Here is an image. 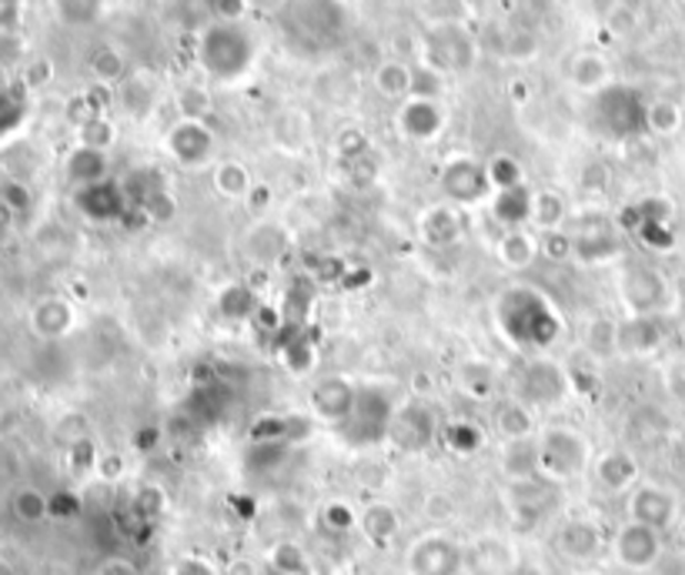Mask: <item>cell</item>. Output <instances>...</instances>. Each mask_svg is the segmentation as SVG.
<instances>
[{
  "instance_id": "cell-1",
  "label": "cell",
  "mask_w": 685,
  "mask_h": 575,
  "mask_svg": "<svg viewBox=\"0 0 685 575\" xmlns=\"http://www.w3.org/2000/svg\"><path fill=\"white\" fill-rule=\"evenodd\" d=\"M495 325L501 331V338H508L511 348L519 351H549L559 338H562V311L559 305L532 288V285H508L495 305H491Z\"/></svg>"
},
{
  "instance_id": "cell-2",
  "label": "cell",
  "mask_w": 685,
  "mask_h": 575,
  "mask_svg": "<svg viewBox=\"0 0 685 575\" xmlns=\"http://www.w3.org/2000/svg\"><path fill=\"white\" fill-rule=\"evenodd\" d=\"M398 405H402V399L395 396V389L365 381V386H359L355 409H352L349 422L338 429L341 442L352 445V449L385 445L392 439V422H395Z\"/></svg>"
},
{
  "instance_id": "cell-3",
  "label": "cell",
  "mask_w": 685,
  "mask_h": 575,
  "mask_svg": "<svg viewBox=\"0 0 685 575\" xmlns=\"http://www.w3.org/2000/svg\"><path fill=\"white\" fill-rule=\"evenodd\" d=\"M592 465V442L569 429V425H549L539 435V475L556 482H575L579 475H585V469Z\"/></svg>"
},
{
  "instance_id": "cell-4",
  "label": "cell",
  "mask_w": 685,
  "mask_h": 575,
  "mask_svg": "<svg viewBox=\"0 0 685 575\" xmlns=\"http://www.w3.org/2000/svg\"><path fill=\"white\" fill-rule=\"evenodd\" d=\"M575 392L569 368L552 358H529L511 381V399L526 402L529 409H549Z\"/></svg>"
},
{
  "instance_id": "cell-5",
  "label": "cell",
  "mask_w": 685,
  "mask_h": 575,
  "mask_svg": "<svg viewBox=\"0 0 685 575\" xmlns=\"http://www.w3.org/2000/svg\"><path fill=\"white\" fill-rule=\"evenodd\" d=\"M619 298L625 305L629 315H655L662 318V311L672 301V288L668 278L645 265V261H629L619 268Z\"/></svg>"
},
{
  "instance_id": "cell-6",
  "label": "cell",
  "mask_w": 685,
  "mask_h": 575,
  "mask_svg": "<svg viewBox=\"0 0 685 575\" xmlns=\"http://www.w3.org/2000/svg\"><path fill=\"white\" fill-rule=\"evenodd\" d=\"M355 396H359V381H352L345 374H324L308 392V415L318 425L338 432L355 409Z\"/></svg>"
},
{
  "instance_id": "cell-7",
  "label": "cell",
  "mask_w": 685,
  "mask_h": 575,
  "mask_svg": "<svg viewBox=\"0 0 685 575\" xmlns=\"http://www.w3.org/2000/svg\"><path fill=\"white\" fill-rule=\"evenodd\" d=\"M408 575H461L465 572V545L442 532H428L408 548Z\"/></svg>"
},
{
  "instance_id": "cell-8",
  "label": "cell",
  "mask_w": 685,
  "mask_h": 575,
  "mask_svg": "<svg viewBox=\"0 0 685 575\" xmlns=\"http://www.w3.org/2000/svg\"><path fill=\"white\" fill-rule=\"evenodd\" d=\"M201 64L215 78H238L251 64V41L238 28H211L201 38Z\"/></svg>"
},
{
  "instance_id": "cell-9",
  "label": "cell",
  "mask_w": 685,
  "mask_h": 575,
  "mask_svg": "<svg viewBox=\"0 0 685 575\" xmlns=\"http://www.w3.org/2000/svg\"><path fill=\"white\" fill-rule=\"evenodd\" d=\"M435 435H438L435 409L418 396L402 399V405L395 412V422H392V439L388 442H395L405 452H422L435 442Z\"/></svg>"
},
{
  "instance_id": "cell-10",
  "label": "cell",
  "mask_w": 685,
  "mask_h": 575,
  "mask_svg": "<svg viewBox=\"0 0 685 575\" xmlns=\"http://www.w3.org/2000/svg\"><path fill=\"white\" fill-rule=\"evenodd\" d=\"M612 552H615V562L622 568L645 572L662 555V532L648 528V525H639V522H625L612 538Z\"/></svg>"
},
{
  "instance_id": "cell-11",
  "label": "cell",
  "mask_w": 685,
  "mask_h": 575,
  "mask_svg": "<svg viewBox=\"0 0 685 575\" xmlns=\"http://www.w3.org/2000/svg\"><path fill=\"white\" fill-rule=\"evenodd\" d=\"M599 114H602V124L609 134L615 137H629L635 131H642L648 124V111L642 107L639 94L635 91H625V88H612L599 97Z\"/></svg>"
},
{
  "instance_id": "cell-12",
  "label": "cell",
  "mask_w": 685,
  "mask_h": 575,
  "mask_svg": "<svg viewBox=\"0 0 685 575\" xmlns=\"http://www.w3.org/2000/svg\"><path fill=\"white\" fill-rule=\"evenodd\" d=\"M678 515V502L668 489L642 482L629 492V522L648 525V528H668Z\"/></svg>"
},
{
  "instance_id": "cell-13",
  "label": "cell",
  "mask_w": 685,
  "mask_h": 575,
  "mask_svg": "<svg viewBox=\"0 0 685 575\" xmlns=\"http://www.w3.org/2000/svg\"><path fill=\"white\" fill-rule=\"evenodd\" d=\"M442 187H445V198L452 205H478L488 198V191H491V177L485 167L471 164V161H455L445 167L442 174Z\"/></svg>"
},
{
  "instance_id": "cell-14",
  "label": "cell",
  "mask_w": 685,
  "mask_h": 575,
  "mask_svg": "<svg viewBox=\"0 0 685 575\" xmlns=\"http://www.w3.org/2000/svg\"><path fill=\"white\" fill-rule=\"evenodd\" d=\"M519 568L516 548L498 535H481L465 548V572L468 575H511Z\"/></svg>"
},
{
  "instance_id": "cell-15",
  "label": "cell",
  "mask_w": 685,
  "mask_h": 575,
  "mask_svg": "<svg viewBox=\"0 0 685 575\" xmlns=\"http://www.w3.org/2000/svg\"><path fill=\"white\" fill-rule=\"evenodd\" d=\"M662 341H665V328H662V318L655 315H629L619 321V355L645 358L658 351Z\"/></svg>"
},
{
  "instance_id": "cell-16",
  "label": "cell",
  "mask_w": 685,
  "mask_h": 575,
  "mask_svg": "<svg viewBox=\"0 0 685 575\" xmlns=\"http://www.w3.org/2000/svg\"><path fill=\"white\" fill-rule=\"evenodd\" d=\"M495 258L508 271H529L542 258V238L532 228L501 232V238L495 242Z\"/></svg>"
},
{
  "instance_id": "cell-17",
  "label": "cell",
  "mask_w": 685,
  "mask_h": 575,
  "mask_svg": "<svg viewBox=\"0 0 685 575\" xmlns=\"http://www.w3.org/2000/svg\"><path fill=\"white\" fill-rule=\"evenodd\" d=\"M602 545H605V538H602L599 525L589 522V518H569V522H562L559 532H556V548H559L565 558H575V562L595 558V555L602 552Z\"/></svg>"
},
{
  "instance_id": "cell-18",
  "label": "cell",
  "mask_w": 685,
  "mask_h": 575,
  "mask_svg": "<svg viewBox=\"0 0 685 575\" xmlns=\"http://www.w3.org/2000/svg\"><path fill=\"white\" fill-rule=\"evenodd\" d=\"M532 202L536 195L526 184L516 187H501L495 202H491V218L505 228V232H516V228H532Z\"/></svg>"
},
{
  "instance_id": "cell-19",
  "label": "cell",
  "mask_w": 685,
  "mask_h": 575,
  "mask_svg": "<svg viewBox=\"0 0 685 575\" xmlns=\"http://www.w3.org/2000/svg\"><path fill=\"white\" fill-rule=\"evenodd\" d=\"M595 479L605 492H632L639 485V459L625 449H612L595 462Z\"/></svg>"
},
{
  "instance_id": "cell-20",
  "label": "cell",
  "mask_w": 685,
  "mask_h": 575,
  "mask_svg": "<svg viewBox=\"0 0 685 575\" xmlns=\"http://www.w3.org/2000/svg\"><path fill=\"white\" fill-rule=\"evenodd\" d=\"M81 212L91 218V222H117L124 212H127V198L117 184H84L81 191Z\"/></svg>"
},
{
  "instance_id": "cell-21",
  "label": "cell",
  "mask_w": 685,
  "mask_h": 575,
  "mask_svg": "<svg viewBox=\"0 0 685 575\" xmlns=\"http://www.w3.org/2000/svg\"><path fill=\"white\" fill-rule=\"evenodd\" d=\"M622 258V245L612 232H575L572 235V261L579 265H609Z\"/></svg>"
},
{
  "instance_id": "cell-22",
  "label": "cell",
  "mask_w": 685,
  "mask_h": 575,
  "mask_svg": "<svg viewBox=\"0 0 685 575\" xmlns=\"http://www.w3.org/2000/svg\"><path fill=\"white\" fill-rule=\"evenodd\" d=\"M288 245L291 238L284 235V228L278 225H255L245 238V255L255 261V265H274L288 255Z\"/></svg>"
},
{
  "instance_id": "cell-23",
  "label": "cell",
  "mask_w": 685,
  "mask_h": 575,
  "mask_svg": "<svg viewBox=\"0 0 685 575\" xmlns=\"http://www.w3.org/2000/svg\"><path fill=\"white\" fill-rule=\"evenodd\" d=\"M501 472L508 482H526L539 475V435L536 439H516L501 449Z\"/></svg>"
},
{
  "instance_id": "cell-24",
  "label": "cell",
  "mask_w": 685,
  "mask_h": 575,
  "mask_svg": "<svg viewBox=\"0 0 685 575\" xmlns=\"http://www.w3.org/2000/svg\"><path fill=\"white\" fill-rule=\"evenodd\" d=\"M418 235L428 248L442 251V248H452L458 238H461V218L455 208H432L422 215V225H418Z\"/></svg>"
},
{
  "instance_id": "cell-25",
  "label": "cell",
  "mask_w": 685,
  "mask_h": 575,
  "mask_svg": "<svg viewBox=\"0 0 685 575\" xmlns=\"http://www.w3.org/2000/svg\"><path fill=\"white\" fill-rule=\"evenodd\" d=\"M359 525L365 532V538L372 545H392L398 528H402V518H398V509L388 505V502H372L362 515H359Z\"/></svg>"
},
{
  "instance_id": "cell-26",
  "label": "cell",
  "mask_w": 685,
  "mask_h": 575,
  "mask_svg": "<svg viewBox=\"0 0 685 575\" xmlns=\"http://www.w3.org/2000/svg\"><path fill=\"white\" fill-rule=\"evenodd\" d=\"M495 429L501 432L505 442H516V439H536V409H529L519 399H505V405L495 415Z\"/></svg>"
},
{
  "instance_id": "cell-27",
  "label": "cell",
  "mask_w": 685,
  "mask_h": 575,
  "mask_svg": "<svg viewBox=\"0 0 685 575\" xmlns=\"http://www.w3.org/2000/svg\"><path fill=\"white\" fill-rule=\"evenodd\" d=\"M498 368L491 361H465L458 368V389L468 396V399H478V402H488L495 392H498Z\"/></svg>"
},
{
  "instance_id": "cell-28",
  "label": "cell",
  "mask_w": 685,
  "mask_h": 575,
  "mask_svg": "<svg viewBox=\"0 0 685 575\" xmlns=\"http://www.w3.org/2000/svg\"><path fill=\"white\" fill-rule=\"evenodd\" d=\"M170 151H175V157L181 164H201L211 154V137L201 124L188 121L170 134Z\"/></svg>"
},
{
  "instance_id": "cell-29",
  "label": "cell",
  "mask_w": 685,
  "mask_h": 575,
  "mask_svg": "<svg viewBox=\"0 0 685 575\" xmlns=\"http://www.w3.org/2000/svg\"><path fill=\"white\" fill-rule=\"evenodd\" d=\"M582 348L599 358V361H609L612 355H619V321L599 315L585 325V335H582Z\"/></svg>"
},
{
  "instance_id": "cell-30",
  "label": "cell",
  "mask_w": 685,
  "mask_h": 575,
  "mask_svg": "<svg viewBox=\"0 0 685 575\" xmlns=\"http://www.w3.org/2000/svg\"><path fill=\"white\" fill-rule=\"evenodd\" d=\"M268 568L274 575H308L311 572V558L298 542H278L268 552Z\"/></svg>"
},
{
  "instance_id": "cell-31",
  "label": "cell",
  "mask_w": 685,
  "mask_h": 575,
  "mask_svg": "<svg viewBox=\"0 0 685 575\" xmlns=\"http://www.w3.org/2000/svg\"><path fill=\"white\" fill-rule=\"evenodd\" d=\"M218 311L225 318H251L261 311V298L248 285H228L218 298Z\"/></svg>"
},
{
  "instance_id": "cell-32",
  "label": "cell",
  "mask_w": 685,
  "mask_h": 575,
  "mask_svg": "<svg viewBox=\"0 0 685 575\" xmlns=\"http://www.w3.org/2000/svg\"><path fill=\"white\" fill-rule=\"evenodd\" d=\"M562 218H565V202L559 195H552V191H542V195H536V202H532V228L539 235L559 232Z\"/></svg>"
},
{
  "instance_id": "cell-33",
  "label": "cell",
  "mask_w": 685,
  "mask_h": 575,
  "mask_svg": "<svg viewBox=\"0 0 685 575\" xmlns=\"http://www.w3.org/2000/svg\"><path fill=\"white\" fill-rule=\"evenodd\" d=\"M402 124H405V134H412V137H435L438 134V124H442V117H438V111L428 104V101H415V104H408L405 107V114H402Z\"/></svg>"
},
{
  "instance_id": "cell-34",
  "label": "cell",
  "mask_w": 685,
  "mask_h": 575,
  "mask_svg": "<svg viewBox=\"0 0 685 575\" xmlns=\"http://www.w3.org/2000/svg\"><path fill=\"white\" fill-rule=\"evenodd\" d=\"M34 325H38V331L41 335H51V338H58V335H68L71 331V325H74V311L64 305V301H44L38 311H34Z\"/></svg>"
},
{
  "instance_id": "cell-35",
  "label": "cell",
  "mask_w": 685,
  "mask_h": 575,
  "mask_svg": "<svg viewBox=\"0 0 685 575\" xmlns=\"http://www.w3.org/2000/svg\"><path fill=\"white\" fill-rule=\"evenodd\" d=\"M635 235H639V242L648 245L652 251H668V248L675 245V235H672V228L665 225V215H662V212H658V215L642 212V218H639V225H635Z\"/></svg>"
},
{
  "instance_id": "cell-36",
  "label": "cell",
  "mask_w": 685,
  "mask_h": 575,
  "mask_svg": "<svg viewBox=\"0 0 685 575\" xmlns=\"http://www.w3.org/2000/svg\"><path fill=\"white\" fill-rule=\"evenodd\" d=\"M442 442L448 445V452H455V455H471V452H478L481 449V429L475 425V422H452V425H445L442 429Z\"/></svg>"
},
{
  "instance_id": "cell-37",
  "label": "cell",
  "mask_w": 685,
  "mask_h": 575,
  "mask_svg": "<svg viewBox=\"0 0 685 575\" xmlns=\"http://www.w3.org/2000/svg\"><path fill=\"white\" fill-rule=\"evenodd\" d=\"M215 187L221 191L225 198H248L251 195V177L241 164H221L215 171Z\"/></svg>"
},
{
  "instance_id": "cell-38",
  "label": "cell",
  "mask_w": 685,
  "mask_h": 575,
  "mask_svg": "<svg viewBox=\"0 0 685 575\" xmlns=\"http://www.w3.org/2000/svg\"><path fill=\"white\" fill-rule=\"evenodd\" d=\"M284 364H288V371H294V374L311 371V368H314V341L294 338V341L288 345V351H284Z\"/></svg>"
},
{
  "instance_id": "cell-39",
  "label": "cell",
  "mask_w": 685,
  "mask_h": 575,
  "mask_svg": "<svg viewBox=\"0 0 685 575\" xmlns=\"http://www.w3.org/2000/svg\"><path fill=\"white\" fill-rule=\"evenodd\" d=\"M14 509H18V515L24 518V522H41L48 512H51V502L41 495V492H34V489H24L18 499H14Z\"/></svg>"
},
{
  "instance_id": "cell-40",
  "label": "cell",
  "mask_w": 685,
  "mask_h": 575,
  "mask_svg": "<svg viewBox=\"0 0 685 575\" xmlns=\"http://www.w3.org/2000/svg\"><path fill=\"white\" fill-rule=\"evenodd\" d=\"M542 238V258L549 261H572V235L569 232H549Z\"/></svg>"
},
{
  "instance_id": "cell-41",
  "label": "cell",
  "mask_w": 685,
  "mask_h": 575,
  "mask_svg": "<svg viewBox=\"0 0 685 575\" xmlns=\"http://www.w3.org/2000/svg\"><path fill=\"white\" fill-rule=\"evenodd\" d=\"M324 525L328 528H334V532H345V528H352L355 522H359V515L345 505V502H331V505H324Z\"/></svg>"
},
{
  "instance_id": "cell-42",
  "label": "cell",
  "mask_w": 685,
  "mask_h": 575,
  "mask_svg": "<svg viewBox=\"0 0 685 575\" xmlns=\"http://www.w3.org/2000/svg\"><path fill=\"white\" fill-rule=\"evenodd\" d=\"M378 84H382V91H388V94H405V91H408V71L398 68V64H385V68L378 71Z\"/></svg>"
},
{
  "instance_id": "cell-43",
  "label": "cell",
  "mask_w": 685,
  "mask_h": 575,
  "mask_svg": "<svg viewBox=\"0 0 685 575\" xmlns=\"http://www.w3.org/2000/svg\"><path fill=\"white\" fill-rule=\"evenodd\" d=\"M170 575H218L215 562L211 558H201V555H185L175 562V568H170Z\"/></svg>"
},
{
  "instance_id": "cell-44",
  "label": "cell",
  "mask_w": 685,
  "mask_h": 575,
  "mask_svg": "<svg viewBox=\"0 0 685 575\" xmlns=\"http://www.w3.org/2000/svg\"><path fill=\"white\" fill-rule=\"evenodd\" d=\"M675 121H678V114H675V107H652L648 111V124L655 127V131H672L675 127Z\"/></svg>"
},
{
  "instance_id": "cell-45",
  "label": "cell",
  "mask_w": 685,
  "mask_h": 575,
  "mask_svg": "<svg viewBox=\"0 0 685 575\" xmlns=\"http://www.w3.org/2000/svg\"><path fill=\"white\" fill-rule=\"evenodd\" d=\"M599 71H602V64H599L595 58H585V61L579 64V71H575V81H579L582 88H592V84L599 81Z\"/></svg>"
},
{
  "instance_id": "cell-46",
  "label": "cell",
  "mask_w": 685,
  "mask_h": 575,
  "mask_svg": "<svg viewBox=\"0 0 685 575\" xmlns=\"http://www.w3.org/2000/svg\"><path fill=\"white\" fill-rule=\"evenodd\" d=\"M511 575H546V572H542L539 565H519L516 572H511Z\"/></svg>"
}]
</instances>
